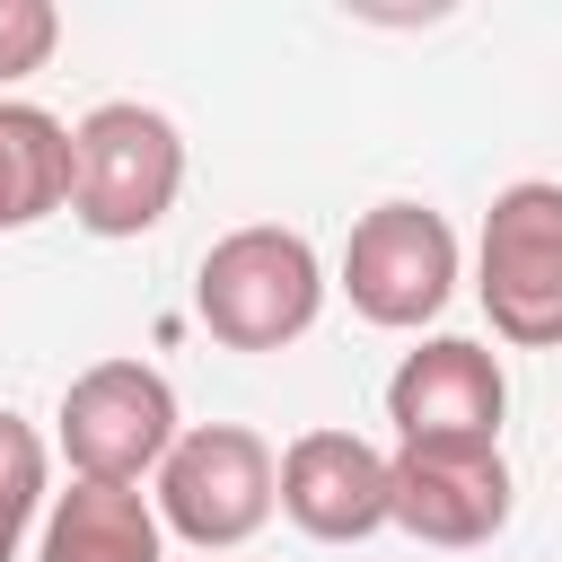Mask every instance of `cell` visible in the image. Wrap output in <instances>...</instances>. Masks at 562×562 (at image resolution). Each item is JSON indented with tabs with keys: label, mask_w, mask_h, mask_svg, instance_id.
Returning <instances> with one entry per match:
<instances>
[{
	"label": "cell",
	"mask_w": 562,
	"mask_h": 562,
	"mask_svg": "<svg viewBox=\"0 0 562 562\" xmlns=\"http://www.w3.org/2000/svg\"><path fill=\"white\" fill-rule=\"evenodd\" d=\"M184 193V132L140 105V97H105L70 123V193L61 211L88 237H149Z\"/></svg>",
	"instance_id": "cell-1"
},
{
	"label": "cell",
	"mask_w": 562,
	"mask_h": 562,
	"mask_svg": "<svg viewBox=\"0 0 562 562\" xmlns=\"http://www.w3.org/2000/svg\"><path fill=\"white\" fill-rule=\"evenodd\" d=\"M316 307H325V263L281 220L228 228L202 255V272H193V316L228 351H281V342H299L316 325Z\"/></svg>",
	"instance_id": "cell-2"
},
{
	"label": "cell",
	"mask_w": 562,
	"mask_h": 562,
	"mask_svg": "<svg viewBox=\"0 0 562 562\" xmlns=\"http://www.w3.org/2000/svg\"><path fill=\"white\" fill-rule=\"evenodd\" d=\"M158 536H184L202 553H237L246 536H263L272 518V448L246 422H193L176 430V448L158 457V492H149Z\"/></svg>",
	"instance_id": "cell-3"
},
{
	"label": "cell",
	"mask_w": 562,
	"mask_h": 562,
	"mask_svg": "<svg viewBox=\"0 0 562 562\" xmlns=\"http://www.w3.org/2000/svg\"><path fill=\"white\" fill-rule=\"evenodd\" d=\"M474 290H483V316L509 351L562 342V184L527 176V184L492 193L483 246H474Z\"/></svg>",
	"instance_id": "cell-4"
},
{
	"label": "cell",
	"mask_w": 562,
	"mask_h": 562,
	"mask_svg": "<svg viewBox=\"0 0 562 562\" xmlns=\"http://www.w3.org/2000/svg\"><path fill=\"white\" fill-rule=\"evenodd\" d=\"M457 290V228L430 202H378L342 237V299L360 325L422 334Z\"/></svg>",
	"instance_id": "cell-5"
},
{
	"label": "cell",
	"mask_w": 562,
	"mask_h": 562,
	"mask_svg": "<svg viewBox=\"0 0 562 562\" xmlns=\"http://www.w3.org/2000/svg\"><path fill=\"white\" fill-rule=\"evenodd\" d=\"M176 386L149 360H97L61 386V457L70 483H114L140 492V474H158V457L176 448Z\"/></svg>",
	"instance_id": "cell-6"
},
{
	"label": "cell",
	"mask_w": 562,
	"mask_h": 562,
	"mask_svg": "<svg viewBox=\"0 0 562 562\" xmlns=\"http://www.w3.org/2000/svg\"><path fill=\"white\" fill-rule=\"evenodd\" d=\"M386 422L395 448H501L509 422V378L483 342L465 334H430L395 360L386 378Z\"/></svg>",
	"instance_id": "cell-7"
},
{
	"label": "cell",
	"mask_w": 562,
	"mask_h": 562,
	"mask_svg": "<svg viewBox=\"0 0 562 562\" xmlns=\"http://www.w3.org/2000/svg\"><path fill=\"white\" fill-rule=\"evenodd\" d=\"M386 527L422 544H492L509 527V465L501 448H395L386 457Z\"/></svg>",
	"instance_id": "cell-8"
},
{
	"label": "cell",
	"mask_w": 562,
	"mask_h": 562,
	"mask_svg": "<svg viewBox=\"0 0 562 562\" xmlns=\"http://www.w3.org/2000/svg\"><path fill=\"white\" fill-rule=\"evenodd\" d=\"M272 509L316 544H360L386 527V448L360 430H299L272 457Z\"/></svg>",
	"instance_id": "cell-9"
},
{
	"label": "cell",
	"mask_w": 562,
	"mask_h": 562,
	"mask_svg": "<svg viewBox=\"0 0 562 562\" xmlns=\"http://www.w3.org/2000/svg\"><path fill=\"white\" fill-rule=\"evenodd\" d=\"M35 562H167V536L149 518V492L114 483H70L44 501V544Z\"/></svg>",
	"instance_id": "cell-10"
},
{
	"label": "cell",
	"mask_w": 562,
	"mask_h": 562,
	"mask_svg": "<svg viewBox=\"0 0 562 562\" xmlns=\"http://www.w3.org/2000/svg\"><path fill=\"white\" fill-rule=\"evenodd\" d=\"M61 193H70V123L26 97H0V237L53 220Z\"/></svg>",
	"instance_id": "cell-11"
},
{
	"label": "cell",
	"mask_w": 562,
	"mask_h": 562,
	"mask_svg": "<svg viewBox=\"0 0 562 562\" xmlns=\"http://www.w3.org/2000/svg\"><path fill=\"white\" fill-rule=\"evenodd\" d=\"M53 483V457H44V439H35V422H18V413H0V562H18V544H26V527L44 518V492Z\"/></svg>",
	"instance_id": "cell-12"
},
{
	"label": "cell",
	"mask_w": 562,
	"mask_h": 562,
	"mask_svg": "<svg viewBox=\"0 0 562 562\" xmlns=\"http://www.w3.org/2000/svg\"><path fill=\"white\" fill-rule=\"evenodd\" d=\"M61 44V9L53 0H0V88L35 79Z\"/></svg>",
	"instance_id": "cell-13"
}]
</instances>
